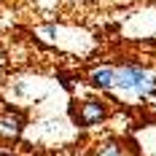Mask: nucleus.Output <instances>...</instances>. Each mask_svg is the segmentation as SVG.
<instances>
[{"mask_svg":"<svg viewBox=\"0 0 156 156\" xmlns=\"http://www.w3.org/2000/svg\"><path fill=\"white\" fill-rule=\"evenodd\" d=\"M92 83L94 86H113V67H100L92 73Z\"/></svg>","mask_w":156,"mask_h":156,"instance_id":"20e7f679","label":"nucleus"},{"mask_svg":"<svg viewBox=\"0 0 156 156\" xmlns=\"http://www.w3.org/2000/svg\"><path fill=\"white\" fill-rule=\"evenodd\" d=\"M22 132V116L19 113H5L0 119V135L3 137H16Z\"/></svg>","mask_w":156,"mask_h":156,"instance_id":"7ed1b4c3","label":"nucleus"},{"mask_svg":"<svg viewBox=\"0 0 156 156\" xmlns=\"http://www.w3.org/2000/svg\"><path fill=\"white\" fill-rule=\"evenodd\" d=\"M154 76H148L137 65H124V67H113V86L119 89H132L143 94H156L154 89Z\"/></svg>","mask_w":156,"mask_h":156,"instance_id":"f257e3e1","label":"nucleus"},{"mask_svg":"<svg viewBox=\"0 0 156 156\" xmlns=\"http://www.w3.org/2000/svg\"><path fill=\"white\" fill-rule=\"evenodd\" d=\"M100 156H124V151H121L119 145H113V143H110V145H105V148L100 151Z\"/></svg>","mask_w":156,"mask_h":156,"instance_id":"39448f33","label":"nucleus"},{"mask_svg":"<svg viewBox=\"0 0 156 156\" xmlns=\"http://www.w3.org/2000/svg\"><path fill=\"white\" fill-rule=\"evenodd\" d=\"M105 119V105L100 100H86L81 108H78V121L81 126H92V124H100Z\"/></svg>","mask_w":156,"mask_h":156,"instance_id":"f03ea898","label":"nucleus"}]
</instances>
